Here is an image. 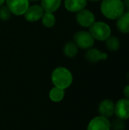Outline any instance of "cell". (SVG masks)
Wrapping results in <instances>:
<instances>
[{"instance_id":"cell-1","label":"cell","mask_w":129,"mask_h":130,"mask_svg":"<svg viewBox=\"0 0 129 130\" xmlns=\"http://www.w3.org/2000/svg\"><path fill=\"white\" fill-rule=\"evenodd\" d=\"M51 81L53 86L65 90L72 85L73 75L68 68L59 66L52 72Z\"/></svg>"},{"instance_id":"cell-2","label":"cell","mask_w":129,"mask_h":130,"mask_svg":"<svg viewBox=\"0 0 129 130\" xmlns=\"http://www.w3.org/2000/svg\"><path fill=\"white\" fill-rule=\"evenodd\" d=\"M125 8L122 0H102L100 11L102 14L109 20H116L125 12Z\"/></svg>"},{"instance_id":"cell-3","label":"cell","mask_w":129,"mask_h":130,"mask_svg":"<svg viewBox=\"0 0 129 130\" xmlns=\"http://www.w3.org/2000/svg\"><path fill=\"white\" fill-rule=\"evenodd\" d=\"M89 32L94 37L95 40L98 41H103L108 39L112 34L110 26L101 21H95L89 28Z\"/></svg>"},{"instance_id":"cell-4","label":"cell","mask_w":129,"mask_h":130,"mask_svg":"<svg viewBox=\"0 0 129 130\" xmlns=\"http://www.w3.org/2000/svg\"><path fill=\"white\" fill-rule=\"evenodd\" d=\"M73 41L78 49L87 50L94 46L95 40L89 32V30H78L73 37Z\"/></svg>"},{"instance_id":"cell-5","label":"cell","mask_w":129,"mask_h":130,"mask_svg":"<svg viewBox=\"0 0 129 130\" xmlns=\"http://www.w3.org/2000/svg\"><path fill=\"white\" fill-rule=\"evenodd\" d=\"M75 14L76 22L83 28H90V27L96 21V17L94 12L86 8Z\"/></svg>"},{"instance_id":"cell-6","label":"cell","mask_w":129,"mask_h":130,"mask_svg":"<svg viewBox=\"0 0 129 130\" xmlns=\"http://www.w3.org/2000/svg\"><path fill=\"white\" fill-rule=\"evenodd\" d=\"M6 6L11 13L16 16L24 15L28 7L30 6L29 0H6Z\"/></svg>"},{"instance_id":"cell-7","label":"cell","mask_w":129,"mask_h":130,"mask_svg":"<svg viewBox=\"0 0 129 130\" xmlns=\"http://www.w3.org/2000/svg\"><path fill=\"white\" fill-rule=\"evenodd\" d=\"M44 13V10L40 5H32L28 7L24 14V19L28 22H36L40 21Z\"/></svg>"},{"instance_id":"cell-8","label":"cell","mask_w":129,"mask_h":130,"mask_svg":"<svg viewBox=\"0 0 129 130\" xmlns=\"http://www.w3.org/2000/svg\"><path fill=\"white\" fill-rule=\"evenodd\" d=\"M116 117L126 120L129 118V99L125 98L119 99L115 104Z\"/></svg>"},{"instance_id":"cell-9","label":"cell","mask_w":129,"mask_h":130,"mask_svg":"<svg viewBox=\"0 0 129 130\" xmlns=\"http://www.w3.org/2000/svg\"><path fill=\"white\" fill-rule=\"evenodd\" d=\"M87 130H111L110 120L100 115L95 117L89 122Z\"/></svg>"},{"instance_id":"cell-10","label":"cell","mask_w":129,"mask_h":130,"mask_svg":"<svg viewBox=\"0 0 129 130\" xmlns=\"http://www.w3.org/2000/svg\"><path fill=\"white\" fill-rule=\"evenodd\" d=\"M100 116L107 119L111 118L115 113V103L110 99L103 100L98 106Z\"/></svg>"},{"instance_id":"cell-11","label":"cell","mask_w":129,"mask_h":130,"mask_svg":"<svg viewBox=\"0 0 129 130\" xmlns=\"http://www.w3.org/2000/svg\"><path fill=\"white\" fill-rule=\"evenodd\" d=\"M84 57L87 61L91 63H97L101 60H106L108 58V55L106 53L102 52L99 49L97 48H90L86 50Z\"/></svg>"},{"instance_id":"cell-12","label":"cell","mask_w":129,"mask_h":130,"mask_svg":"<svg viewBox=\"0 0 129 130\" xmlns=\"http://www.w3.org/2000/svg\"><path fill=\"white\" fill-rule=\"evenodd\" d=\"M87 0H64L65 9L71 13H77L86 8Z\"/></svg>"},{"instance_id":"cell-13","label":"cell","mask_w":129,"mask_h":130,"mask_svg":"<svg viewBox=\"0 0 129 130\" xmlns=\"http://www.w3.org/2000/svg\"><path fill=\"white\" fill-rule=\"evenodd\" d=\"M116 28L122 34H129V12L125 11L116 19Z\"/></svg>"},{"instance_id":"cell-14","label":"cell","mask_w":129,"mask_h":130,"mask_svg":"<svg viewBox=\"0 0 129 130\" xmlns=\"http://www.w3.org/2000/svg\"><path fill=\"white\" fill-rule=\"evenodd\" d=\"M62 0H41L40 5L47 12H56L62 5Z\"/></svg>"},{"instance_id":"cell-15","label":"cell","mask_w":129,"mask_h":130,"mask_svg":"<svg viewBox=\"0 0 129 130\" xmlns=\"http://www.w3.org/2000/svg\"><path fill=\"white\" fill-rule=\"evenodd\" d=\"M65 90L53 86L49 92V98L50 101L54 103L61 102L65 98Z\"/></svg>"},{"instance_id":"cell-16","label":"cell","mask_w":129,"mask_h":130,"mask_svg":"<svg viewBox=\"0 0 129 130\" xmlns=\"http://www.w3.org/2000/svg\"><path fill=\"white\" fill-rule=\"evenodd\" d=\"M78 52V47L74 43V41L67 42L63 46V53L68 58H74L77 56Z\"/></svg>"},{"instance_id":"cell-17","label":"cell","mask_w":129,"mask_h":130,"mask_svg":"<svg viewBox=\"0 0 129 130\" xmlns=\"http://www.w3.org/2000/svg\"><path fill=\"white\" fill-rule=\"evenodd\" d=\"M40 21H42V24L45 27L51 28L55 26L56 23V18L54 13L44 11Z\"/></svg>"},{"instance_id":"cell-18","label":"cell","mask_w":129,"mask_h":130,"mask_svg":"<svg viewBox=\"0 0 129 130\" xmlns=\"http://www.w3.org/2000/svg\"><path fill=\"white\" fill-rule=\"evenodd\" d=\"M105 44L106 48L112 52H115L119 50L121 46V42L119 38L116 36L111 35L108 39L105 40Z\"/></svg>"},{"instance_id":"cell-19","label":"cell","mask_w":129,"mask_h":130,"mask_svg":"<svg viewBox=\"0 0 129 130\" xmlns=\"http://www.w3.org/2000/svg\"><path fill=\"white\" fill-rule=\"evenodd\" d=\"M110 127L113 130H125L126 128V124L125 120L116 117L110 121Z\"/></svg>"},{"instance_id":"cell-20","label":"cell","mask_w":129,"mask_h":130,"mask_svg":"<svg viewBox=\"0 0 129 130\" xmlns=\"http://www.w3.org/2000/svg\"><path fill=\"white\" fill-rule=\"evenodd\" d=\"M11 14H12L11 13L8 8L6 6V5H4L0 7V20L1 21H5L9 20Z\"/></svg>"},{"instance_id":"cell-21","label":"cell","mask_w":129,"mask_h":130,"mask_svg":"<svg viewBox=\"0 0 129 130\" xmlns=\"http://www.w3.org/2000/svg\"><path fill=\"white\" fill-rule=\"evenodd\" d=\"M123 94L125 98L129 99V85H127L125 86V88L123 89Z\"/></svg>"},{"instance_id":"cell-22","label":"cell","mask_w":129,"mask_h":130,"mask_svg":"<svg viewBox=\"0 0 129 130\" xmlns=\"http://www.w3.org/2000/svg\"><path fill=\"white\" fill-rule=\"evenodd\" d=\"M123 3H124V5H125V8L126 9H128L129 8V0H122Z\"/></svg>"},{"instance_id":"cell-23","label":"cell","mask_w":129,"mask_h":130,"mask_svg":"<svg viewBox=\"0 0 129 130\" xmlns=\"http://www.w3.org/2000/svg\"><path fill=\"white\" fill-rule=\"evenodd\" d=\"M5 2H6V0H0V7L4 5L5 4Z\"/></svg>"},{"instance_id":"cell-24","label":"cell","mask_w":129,"mask_h":130,"mask_svg":"<svg viewBox=\"0 0 129 130\" xmlns=\"http://www.w3.org/2000/svg\"><path fill=\"white\" fill-rule=\"evenodd\" d=\"M87 1H90L92 2H101L102 0H87Z\"/></svg>"},{"instance_id":"cell-25","label":"cell","mask_w":129,"mask_h":130,"mask_svg":"<svg viewBox=\"0 0 129 130\" xmlns=\"http://www.w3.org/2000/svg\"><path fill=\"white\" fill-rule=\"evenodd\" d=\"M30 2L31 1V2H40L41 0H29Z\"/></svg>"},{"instance_id":"cell-26","label":"cell","mask_w":129,"mask_h":130,"mask_svg":"<svg viewBox=\"0 0 129 130\" xmlns=\"http://www.w3.org/2000/svg\"><path fill=\"white\" fill-rule=\"evenodd\" d=\"M127 11H128V12H129V8L128 9H127Z\"/></svg>"}]
</instances>
